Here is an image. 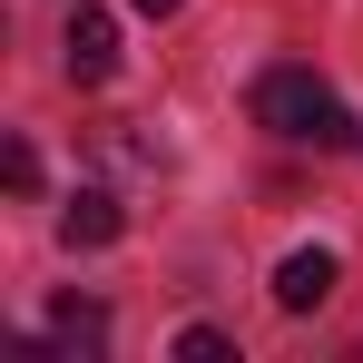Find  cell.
<instances>
[{"mask_svg":"<svg viewBox=\"0 0 363 363\" xmlns=\"http://www.w3.org/2000/svg\"><path fill=\"white\" fill-rule=\"evenodd\" d=\"M50 334H60V344H79V354H99V344H108V314H99V304H79V295H69L60 314H50Z\"/></svg>","mask_w":363,"mask_h":363,"instance_id":"5b68a950","label":"cell"},{"mask_svg":"<svg viewBox=\"0 0 363 363\" xmlns=\"http://www.w3.org/2000/svg\"><path fill=\"white\" fill-rule=\"evenodd\" d=\"M138 10H147V20H167V10H177V0H138Z\"/></svg>","mask_w":363,"mask_h":363,"instance_id":"ba28073f","label":"cell"},{"mask_svg":"<svg viewBox=\"0 0 363 363\" xmlns=\"http://www.w3.org/2000/svg\"><path fill=\"white\" fill-rule=\"evenodd\" d=\"M324 295H334V255H324V245H304V255L275 265V304H285V314H314Z\"/></svg>","mask_w":363,"mask_h":363,"instance_id":"3957f363","label":"cell"},{"mask_svg":"<svg viewBox=\"0 0 363 363\" xmlns=\"http://www.w3.org/2000/svg\"><path fill=\"white\" fill-rule=\"evenodd\" d=\"M118 196H99V186H79V196H69V216H60V236L69 245H118Z\"/></svg>","mask_w":363,"mask_h":363,"instance_id":"277c9868","label":"cell"},{"mask_svg":"<svg viewBox=\"0 0 363 363\" xmlns=\"http://www.w3.org/2000/svg\"><path fill=\"white\" fill-rule=\"evenodd\" d=\"M0 177L20 186V196H30V186H40V157H30V147H20V138H10V157H0Z\"/></svg>","mask_w":363,"mask_h":363,"instance_id":"52a82bcc","label":"cell"},{"mask_svg":"<svg viewBox=\"0 0 363 363\" xmlns=\"http://www.w3.org/2000/svg\"><path fill=\"white\" fill-rule=\"evenodd\" d=\"M60 60H69L79 89H99V79L118 69V20H108V10H79V20H69V40H60Z\"/></svg>","mask_w":363,"mask_h":363,"instance_id":"7a4b0ae2","label":"cell"},{"mask_svg":"<svg viewBox=\"0 0 363 363\" xmlns=\"http://www.w3.org/2000/svg\"><path fill=\"white\" fill-rule=\"evenodd\" d=\"M177 354H186V363H226V354H236V344H226L216 324H186V334H177Z\"/></svg>","mask_w":363,"mask_h":363,"instance_id":"8992f818","label":"cell"},{"mask_svg":"<svg viewBox=\"0 0 363 363\" xmlns=\"http://www.w3.org/2000/svg\"><path fill=\"white\" fill-rule=\"evenodd\" d=\"M255 118L275 128V138H295V147H324V157L354 147V108H344L314 69H265V79H255Z\"/></svg>","mask_w":363,"mask_h":363,"instance_id":"6da1fadb","label":"cell"}]
</instances>
